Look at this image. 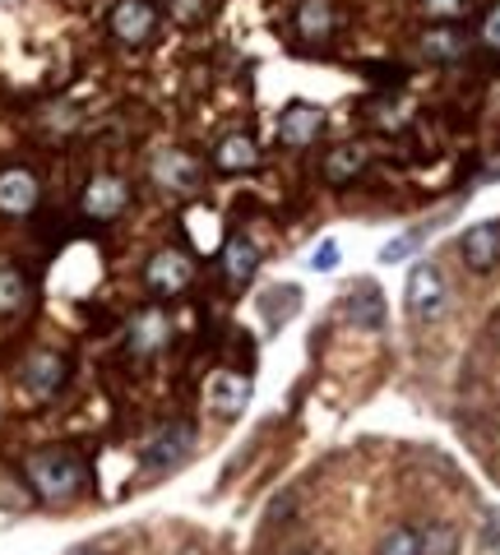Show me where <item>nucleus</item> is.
I'll return each mask as SVG.
<instances>
[{
  "instance_id": "1a4fd4ad",
  "label": "nucleus",
  "mask_w": 500,
  "mask_h": 555,
  "mask_svg": "<svg viewBox=\"0 0 500 555\" xmlns=\"http://www.w3.org/2000/svg\"><path fill=\"white\" fill-rule=\"evenodd\" d=\"M24 385L33 398H51L65 385V357L61 352H33L24 366Z\"/></svg>"
},
{
  "instance_id": "9b49d317",
  "label": "nucleus",
  "mask_w": 500,
  "mask_h": 555,
  "mask_svg": "<svg viewBox=\"0 0 500 555\" xmlns=\"http://www.w3.org/2000/svg\"><path fill=\"white\" fill-rule=\"evenodd\" d=\"M246 403H251V379L246 375H232V371H222V375H214V385H209V408L218 412V416H241L246 412Z\"/></svg>"
},
{
  "instance_id": "4be33fe9",
  "label": "nucleus",
  "mask_w": 500,
  "mask_h": 555,
  "mask_svg": "<svg viewBox=\"0 0 500 555\" xmlns=\"http://www.w3.org/2000/svg\"><path fill=\"white\" fill-rule=\"evenodd\" d=\"M418 532H422V555H454L459 551V532L450 524H431Z\"/></svg>"
},
{
  "instance_id": "4468645a",
  "label": "nucleus",
  "mask_w": 500,
  "mask_h": 555,
  "mask_svg": "<svg viewBox=\"0 0 500 555\" xmlns=\"http://www.w3.org/2000/svg\"><path fill=\"white\" fill-rule=\"evenodd\" d=\"M367 163H371V153L361 144H343V149H334L330 158H324V181H334V185L357 181L361 171H367Z\"/></svg>"
},
{
  "instance_id": "0eeeda50",
  "label": "nucleus",
  "mask_w": 500,
  "mask_h": 555,
  "mask_svg": "<svg viewBox=\"0 0 500 555\" xmlns=\"http://www.w3.org/2000/svg\"><path fill=\"white\" fill-rule=\"evenodd\" d=\"M153 24H158V14H153L149 0H116V10H112V33L120 42H144Z\"/></svg>"
},
{
  "instance_id": "a211bd4d",
  "label": "nucleus",
  "mask_w": 500,
  "mask_h": 555,
  "mask_svg": "<svg viewBox=\"0 0 500 555\" xmlns=\"http://www.w3.org/2000/svg\"><path fill=\"white\" fill-rule=\"evenodd\" d=\"M422 47H426V56L431 61H459L463 51H469V33H459V28H431L426 38H422Z\"/></svg>"
},
{
  "instance_id": "aec40b11",
  "label": "nucleus",
  "mask_w": 500,
  "mask_h": 555,
  "mask_svg": "<svg viewBox=\"0 0 500 555\" xmlns=\"http://www.w3.org/2000/svg\"><path fill=\"white\" fill-rule=\"evenodd\" d=\"M185 228H191L195 250H218V246H222L218 214H209V208H191V214H185Z\"/></svg>"
},
{
  "instance_id": "dca6fc26",
  "label": "nucleus",
  "mask_w": 500,
  "mask_h": 555,
  "mask_svg": "<svg viewBox=\"0 0 500 555\" xmlns=\"http://www.w3.org/2000/svg\"><path fill=\"white\" fill-rule=\"evenodd\" d=\"M297 33L310 42H320V38H330L334 33V5L330 0H302L297 5Z\"/></svg>"
},
{
  "instance_id": "6ab92c4d",
  "label": "nucleus",
  "mask_w": 500,
  "mask_h": 555,
  "mask_svg": "<svg viewBox=\"0 0 500 555\" xmlns=\"http://www.w3.org/2000/svg\"><path fill=\"white\" fill-rule=\"evenodd\" d=\"M158 181L167 185V190H195V181H200V167L191 163V158H181V153H167V158H158Z\"/></svg>"
},
{
  "instance_id": "20e7f679",
  "label": "nucleus",
  "mask_w": 500,
  "mask_h": 555,
  "mask_svg": "<svg viewBox=\"0 0 500 555\" xmlns=\"http://www.w3.org/2000/svg\"><path fill=\"white\" fill-rule=\"evenodd\" d=\"M38 177L24 167H10V171H0V214H10V218H24L38 208Z\"/></svg>"
},
{
  "instance_id": "c85d7f7f",
  "label": "nucleus",
  "mask_w": 500,
  "mask_h": 555,
  "mask_svg": "<svg viewBox=\"0 0 500 555\" xmlns=\"http://www.w3.org/2000/svg\"><path fill=\"white\" fill-rule=\"evenodd\" d=\"M79 555H93V551H79Z\"/></svg>"
},
{
  "instance_id": "393cba45",
  "label": "nucleus",
  "mask_w": 500,
  "mask_h": 555,
  "mask_svg": "<svg viewBox=\"0 0 500 555\" xmlns=\"http://www.w3.org/2000/svg\"><path fill=\"white\" fill-rule=\"evenodd\" d=\"M422 236H426V232H403V236H394L389 246L381 250V259H385V264H399V259H408L412 250L422 246Z\"/></svg>"
},
{
  "instance_id": "39448f33",
  "label": "nucleus",
  "mask_w": 500,
  "mask_h": 555,
  "mask_svg": "<svg viewBox=\"0 0 500 555\" xmlns=\"http://www.w3.org/2000/svg\"><path fill=\"white\" fill-rule=\"evenodd\" d=\"M459 255H463V264L477 273L496 269L500 264V222H477V228H469L459 241Z\"/></svg>"
},
{
  "instance_id": "423d86ee",
  "label": "nucleus",
  "mask_w": 500,
  "mask_h": 555,
  "mask_svg": "<svg viewBox=\"0 0 500 555\" xmlns=\"http://www.w3.org/2000/svg\"><path fill=\"white\" fill-rule=\"evenodd\" d=\"M144 278H149V287L153 292H185L191 287V278H195V264L185 255H177V250H163V255H153L149 259V269H144Z\"/></svg>"
},
{
  "instance_id": "2eb2a0df",
  "label": "nucleus",
  "mask_w": 500,
  "mask_h": 555,
  "mask_svg": "<svg viewBox=\"0 0 500 555\" xmlns=\"http://www.w3.org/2000/svg\"><path fill=\"white\" fill-rule=\"evenodd\" d=\"M167 315L163 310H144L140 320L130 324V352H140V357H149V352H158V347L167 343Z\"/></svg>"
},
{
  "instance_id": "f3484780",
  "label": "nucleus",
  "mask_w": 500,
  "mask_h": 555,
  "mask_svg": "<svg viewBox=\"0 0 500 555\" xmlns=\"http://www.w3.org/2000/svg\"><path fill=\"white\" fill-rule=\"evenodd\" d=\"M222 269H228L232 283H251L255 269H260V255H255V246L246 236H232L228 246H222Z\"/></svg>"
},
{
  "instance_id": "5701e85b",
  "label": "nucleus",
  "mask_w": 500,
  "mask_h": 555,
  "mask_svg": "<svg viewBox=\"0 0 500 555\" xmlns=\"http://www.w3.org/2000/svg\"><path fill=\"white\" fill-rule=\"evenodd\" d=\"M24 301H28V283H24V273L0 269V315H10V310H20Z\"/></svg>"
},
{
  "instance_id": "f257e3e1",
  "label": "nucleus",
  "mask_w": 500,
  "mask_h": 555,
  "mask_svg": "<svg viewBox=\"0 0 500 555\" xmlns=\"http://www.w3.org/2000/svg\"><path fill=\"white\" fill-rule=\"evenodd\" d=\"M84 463L75 454H61V449H51V454H33L28 459V481L33 491L42 500H70L84 491Z\"/></svg>"
},
{
  "instance_id": "a878e982",
  "label": "nucleus",
  "mask_w": 500,
  "mask_h": 555,
  "mask_svg": "<svg viewBox=\"0 0 500 555\" xmlns=\"http://www.w3.org/2000/svg\"><path fill=\"white\" fill-rule=\"evenodd\" d=\"M482 42H487L491 51H500V5L487 14V24H482Z\"/></svg>"
},
{
  "instance_id": "bb28decb",
  "label": "nucleus",
  "mask_w": 500,
  "mask_h": 555,
  "mask_svg": "<svg viewBox=\"0 0 500 555\" xmlns=\"http://www.w3.org/2000/svg\"><path fill=\"white\" fill-rule=\"evenodd\" d=\"M426 10H431V14H459L463 0H426Z\"/></svg>"
},
{
  "instance_id": "f8f14e48",
  "label": "nucleus",
  "mask_w": 500,
  "mask_h": 555,
  "mask_svg": "<svg viewBox=\"0 0 500 555\" xmlns=\"http://www.w3.org/2000/svg\"><path fill=\"white\" fill-rule=\"evenodd\" d=\"M255 163H260V149H255L251 134H228L214 149V167L218 171H251Z\"/></svg>"
},
{
  "instance_id": "cd10ccee",
  "label": "nucleus",
  "mask_w": 500,
  "mask_h": 555,
  "mask_svg": "<svg viewBox=\"0 0 500 555\" xmlns=\"http://www.w3.org/2000/svg\"><path fill=\"white\" fill-rule=\"evenodd\" d=\"M287 555H316V551H287Z\"/></svg>"
},
{
  "instance_id": "6e6552de",
  "label": "nucleus",
  "mask_w": 500,
  "mask_h": 555,
  "mask_svg": "<svg viewBox=\"0 0 500 555\" xmlns=\"http://www.w3.org/2000/svg\"><path fill=\"white\" fill-rule=\"evenodd\" d=\"M320 126H324V112L316 107V102H292V107L283 112V120H279V139L287 149H306L310 139L320 134Z\"/></svg>"
},
{
  "instance_id": "f03ea898",
  "label": "nucleus",
  "mask_w": 500,
  "mask_h": 555,
  "mask_svg": "<svg viewBox=\"0 0 500 555\" xmlns=\"http://www.w3.org/2000/svg\"><path fill=\"white\" fill-rule=\"evenodd\" d=\"M403 297H408V315L412 320H440L445 315V278L436 264H418L408 273V287H403Z\"/></svg>"
},
{
  "instance_id": "b1692460",
  "label": "nucleus",
  "mask_w": 500,
  "mask_h": 555,
  "mask_svg": "<svg viewBox=\"0 0 500 555\" xmlns=\"http://www.w3.org/2000/svg\"><path fill=\"white\" fill-rule=\"evenodd\" d=\"M338 259H343L338 241H334V236H324L320 246L310 250V259H306V264H310V273H334V269H338Z\"/></svg>"
},
{
  "instance_id": "7ed1b4c3",
  "label": "nucleus",
  "mask_w": 500,
  "mask_h": 555,
  "mask_svg": "<svg viewBox=\"0 0 500 555\" xmlns=\"http://www.w3.org/2000/svg\"><path fill=\"white\" fill-rule=\"evenodd\" d=\"M191 440H195V430L185 426V422L163 426L158 436L144 444V467H153V473H167L171 463H181L185 454H191Z\"/></svg>"
},
{
  "instance_id": "ddd939ff",
  "label": "nucleus",
  "mask_w": 500,
  "mask_h": 555,
  "mask_svg": "<svg viewBox=\"0 0 500 555\" xmlns=\"http://www.w3.org/2000/svg\"><path fill=\"white\" fill-rule=\"evenodd\" d=\"M348 320L357 328H381L385 320V297H381V287H371V283H361L348 292Z\"/></svg>"
},
{
  "instance_id": "412c9836",
  "label": "nucleus",
  "mask_w": 500,
  "mask_h": 555,
  "mask_svg": "<svg viewBox=\"0 0 500 555\" xmlns=\"http://www.w3.org/2000/svg\"><path fill=\"white\" fill-rule=\"evenodd\" d=\"M375 555H422V532L418 528H389L381 537V546H375Z\"/></svg>"
},
{
  "instance_id": "9d476101",
  "label": "nucleus",
  "mask_w": 500,
  "mask_h": 555,
  "mask_svg": "<svg viewBox=\"0 0 500 555\" xmlns=\"http://www.w3.org/2000/svg\"><path fill=\"white\" fill-rule=\"evenodd\" d=\"M130 199V190L120 177H93L89 190H84V214L89 218H116L120 208H126Z\"/></svg>"
}]
</instances>
